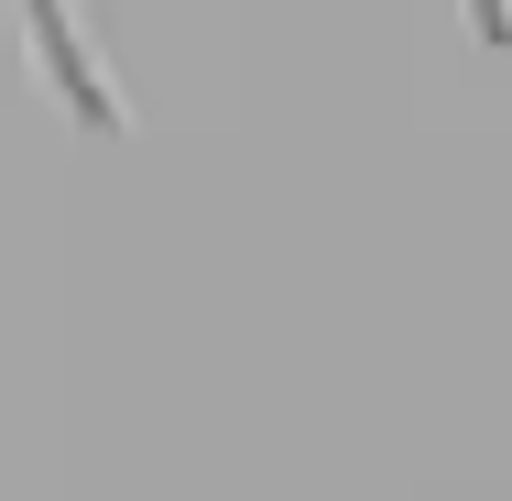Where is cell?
I'll return each mask as SVG.
<instances>
[{
    "label": "cell",
    "mask_w": 512,
    "mask_h": 501,
    "mask_svg": "<svg viewBox=\"0 0 512 501\" xmlns=\"http://www.w3.org/2000/svg\"><path fill=\"white\" fill-rule=\"evenodd\" d=\"M33 22H44V55H55V77H66V99L88 109L99 131H131V109H120V77H109L99 55H88V33H77V0H33Z\"/></svg>",
    "instance_id": "cell-1"
},
{
    "label": "cell",
    "mask_w": 512,
    "mask_h": 501,
    "mask_svg": "<svg viewBox=\"0 0 512 501\" xmlns=\"http://www.w3.org/2000/svg\"><path fill=\"white\" fill-rule=\"evenodd\" d=\"M480 33H491V44H512V0H480Z\"/></svg>",
    "instance_id": "cell-2"
}]
</instances>
